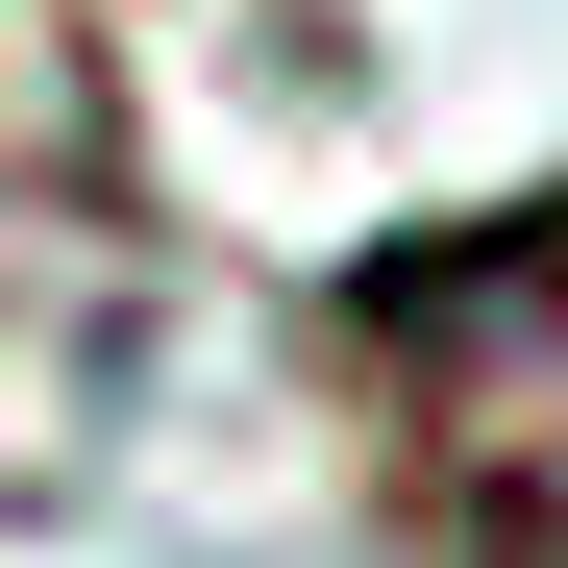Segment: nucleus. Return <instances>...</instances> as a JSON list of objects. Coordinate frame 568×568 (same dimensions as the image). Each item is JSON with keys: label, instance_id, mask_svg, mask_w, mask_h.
I'll use <instances>...</instances> for the list:
<instances>
[{"label": "nucleus", "instance_id": "obj_1", "mask_svg": "<svg viewBox=\"0 0 568 568\" xmlns=\"http://www.w3.org/2000/svg\"><path fill=\"white\" fill-rule=\"evenodd\" d=\"M346 371L396 420V495L445 568H568V199L420 223L346 272Z\"/></svg>", "mask_w": 568, "mask_h": 568}]
</instances>
